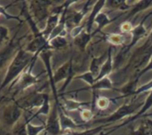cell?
<instances>
[{"label":"cell","mask_w":152,"mask_h":135,"mask_svg":"<svg viewBox=\"0 0 152 135\" xmlns=\"http://www.w3.org/2000/svg\"><path fill=\"white\" fill-rule=\"evenodd\" d=\"M149 71H152V56L150 57L149 61L147 63L146 66H144L141 70H140V71L137 73V74H136L135 77H134V80H136L137 82H139L140 78L143 74H147V73L149 72Z\"/></svg>","instance_id":"obj_31"},{"label":"cell","mask_w":152,"mask_h":135,"mask_svg":"<svg viewBox=\"0 0 152 135\" xmlns=\"http://www.w3.org/2000/svg\"><path fill=\"white\" fill-rule=\"evenodd\" d=\"M9 39V30L4 25H0V45L5 42H8Z\"/></svg>","instance_id":"obj_32"},{"label":"cell","mask_w":152,"mask_h":135,"mask_svg":"<svg viewBox=\"0 0 152 135\" xmlns=\"http://www.w3.org/2000/svg\"><path fill=\"white\" fill-rule=\"evenodd\" d=\"M133 28L134 27L132 26V23L130 21L126 20L123 23H121V25H120V31H121L122 34L124 35V34H127V33H131L132 31L133 30Z\"/></svg>","instance_id":"obj_36"},{"label":"cell","mask_w":152,"mask_h":135,"mask_svg":"<svg viewBox=\"0 0 152 135\" xmlns=\"http://www.w3.org/2000/svg\"><path fill=\"white\" fill-rule=\"evenodd\" d=\"M81 114V118L84 121V122H90L91 120H93V116H94V113L91 109H87V108H83L80 110Z\"/></svg>","instance_id":"obj_33"},{"label":"cell","mask_w":152,"mask_h":135,"mask_svg":"<svg viewBox=\"0 0 152 135\" xmlns=\"http://www.w3.org/2000/svg\"><path fill=\"white\" fill-rule=\"evenodd\" d=\"M91 90L92 91H97V90H115L113 82H111L109 77H106L103 78L99 81L95 82V83L91 86H89L87 88H83L80 90Z\"/></svg>","instance_id":"obj_19"},{"label":"cell","mask_w":152,"mask_h":135,"mask_svg":"<svg viewBox=\"0 0 152 135\" xmlns=\"http://www.w3.org/2000/svg\"><path fill=\"white\" fill-rule=\"evenodd\" d=\"M52 6V2L50 1H30L29 2V11L34 19L35 23L38 24L39 23L43 22L44 20H48L49 14V7Z\"/></svg>","instance_id":"obj_7"},{"label":"cell","mask_w":152,"mask_h":135,"mask_svg":"<svg viewBox=\"0 0 152 135\" xmlns=\"http://www.w3.org/2000/svg\"><path fill=\"white\" fill-rule=\"evenodd\" d=\"M73 76H74V74H73V67H72V58L71 57L67 62L64 63L61 66H59L56 69V71L54 73L55 84L62 81H65L62 88L59 90L58 93L64 91V90L69 85L70 82L72 80V78H74Z\"/></svg>","instance_id":"obj_5"},{"label":"cell","mask_w":152,"mask_h":135,"mask_svg":"<svg viewBox=\"0 0 152 135\" xmlns=\"http://www.w3.org/2000/svg\"><path fill=\"white\" fill-rule=\"evenodd\" d=\"M92 37H93L92 33H89L84 30L79 36L73 39V44L81 51H85Z\"/></svg>","instance_id":"obj_18"},{"label":"cell","mask_w":152,"mask_h":135,"mask_svg":"<svg viewBox=\"0 0 152 135\" xmlns=\"http://www.w3.org/2000/svg\"><path fill=\"white\" fill-rule=\"evenodd\" d=\"M48 96V94H47L45 92L34 91V92L28 94L22 99L17 100V103L23 108V110L31 111L33 108L39 109L43 105V103Z\"/></svg>","instance_id":"obj_8"},{"label":"cell","mask_w":152,"mask_h":135,"mask_svg":"<svg viewBox=\"0 0 152 135\" xmlns=\"http://www.w3.org/2000/svg\"><path fill=\"white\" fill-rule=\"evenodd\" d=\"M22 115L23 108L19 106L17 101L7 105L4 107L1 115V121L3 125L11 130L19 122Z\"/></svg>","instance_id":"obj_4"},{"label":"cell","mask_w":152,"mask_h":135,"mask_svg":"<svg viewBox=\"0 0 152 135\" xmlns=\"http://www.w3.org/2000/svg\"><path fill=\"white\" fill-rule=\"evenodd\" d=\"M50 111H51V106H50V100H49V96H48L43 103V105L37 110V112L30 118L28 119L27 121H31V119L35 118V117H38L39 115H48L50 114Z\"/></svg>","instance_id":"obj_25"},{"label":"cell","mask_w":152,"mask_h":135,"mask_svg":"<svg viewBox=\"0 0 152 135\" xmlns=\"http://www.w3.org/2000/svg\"><path fill=\"white\" fill-rule=\"evenodd\" d=\"M46 129L45 132L49 135H60L62 134L63 131L61 128L59 115H58V109L56 103H54L50 114L48 116V120L45 123Z\"/></svg>","instance_id":"obj_9"},{"label":"cell","mask_w":152,"mask_h":135,"mask_svg":"<svg viewBox=\"0 0 152 135\" xmlns=\"http://www.w3.org/2000/svg\"><path fill=\"white\" fill-rule=\"evenodd\" d=\"M74 79H79V80H82L84 82H86L89 86H91L95 83L96 82V77L90 72H85V73H83L79 75H77L76 77H74Z\"/></svg>","instance_id":"obj_30"},{"label":"cell","mask_w":152,"mask_h":135,"mask_svg":"<svg viewBox=\"0 0 152 135\" xmlns=\"http://www.w3.org/2000/svg\"><path fill=\"white\" fill-rule=\"evenodd\" d=\"M107 57V52H105L104 54H102L99 56H95L91 59V63H90V68L89 71L97 78L98 75L99 74L100 69L103 65V63H105L106 59Z\"/></svg>","instance_id":"obj_17"},{"label":"cell","mask_w":152,"mask_h":135,"mask_svg":"<svg viewBox=\"0 0 152 135\" xmlns=\"http://www.w3.org/2000/svg\"><path fill=\"white\" fill-rule=\"evenodd\" d=\"M151 5H152V1H148V0H146V1H139V2H137V4L135 6H133V7L131 9V11L127 15V18L132 17L136 14L140 13V11L148 9V7H151Z\"/></svg>","instance_id":"obj_24"},{"label":"cell","mask_w":152,"mask_h":135,"mask_svg":"<svg viewBox=\"0 0 152 135\" xmlns=\"http://www.w3.org/2000/svg\"><path fill=\"white\" fill-rule=\"evenodd\" d=\"M105 40L114 46H121L125 41V36L122 33H108L105 35Z\"/></svg>","instance_id":"obj_23"},{"label":"cell","mask_w":152,"mask_h":135,"mask_svg":"<svg viewBox=\"0 0 152 135\" xmlns=\"http://www.w3.org/2000/svg\"><path fill=\"white\" fill-rule=\"evenodd\" d=\"M39 56L34 55L33 60L31 61V63H30V65L27 67V68L23 71V73L18 77V79L13 83L14 85L12 87H10V89L13 90V96H16L19 93L25 91L26 90H28L30 87L37 84L39 82V77L34 75L32 74V69L35 65L36 60Z\"/></svg>","instance_id":"obj_2"},{"label":"cell","mask_w":152,"mask_h":135,"mask_svg":"<svg viewBox=\"0 0 152 135\" xmlns=\"http://www.w3.org/2000/svg\"><path fill=\"white\" fill-rule=\"evenodd\" d=\"M68 44V41L65 37L58 36L56 38L52 39L51 40H48V47L51 50H60L64 48Z\"/></svg>","instance_id":"obj_22"},{"label":"cell","mask_w":152,"mask_h":135,"mask_svg":"<svg viewBox=\"0 0 152 135\" xmlns=\"http://www.w3.org/2000/svg\"><path fill=\"white\" fill-rule=\"evenodd\" d=\"M129 135H152V131L146 121L143 120L141 123L138 126V128L132 131Z\"/></svg>","instance_id":"obj_29"},{"label":"cell","mask_w":152,"mask_h":135,"mask_svg":"<svg viewBox=\"0 0 152 135\" xmlns=\"http://www.w3.org/2000/svg\"><path fill=\"white\" fill-rule=\"evenodd\" d=\"M88 102H81L78 100H75L72 99H65L61 102L62 107L64 111H75V110H81L84 106L89 105Z\"/></svg>","instance_id":"obj_20"},{"label":"cell","mask_w":152,"mask_h":135,"mask_svg":"<svg viewBox=\"0 0 152 135\" xmlns=\"http://www.w3.org/2000/svg\"><path fill=\"white\" fill-rule=\"evenodd\" d=\"M107 1L105 0H102V1H97L95 2V4L92 7V9L90 12V15L87 18L86 21V24H85V31L89 33H92V29H93V25L95 23V19L97 17V15L102 12V9L105 7Z\"/></svg>","instance_id":"obj_13"},{"label":"cell","mask_w":152,"mask_h":135,"mask_svg":"<svg viewBox=\"0 0 152 135\" xmlns=\"http://www.w3.org/2000/svg\"><path fill=\"white\" fill-rule=\"evenodd\" d=\"M17 43L15 42V34L12 39H10L5 47L0 48V71L3 69V67L12 59L13 55L16 54L18 51L17 49Z\"/></svg>","instance_id":"obj_10"},{"label":"cell","mask_w":152,"mask_h":135,"mask_svg":"<svg viewBox=\"0 0 152 135\" xmlns=\"http://www.w3.org/2000/svg\"><path fill=\"white\" fill-rule=\"evenodd\" d=\"M112 51H113V47H108V51H107V57L105 63H103L102 67H101L99 74L96 78V82L99 81V80H101L103 78L108 77L109 74L113 72V69H114V60H113Z\"/></svg>","instance_id":"obj_15"},{"label":"cell","mask_w":152,"mask_h":135,"mask_svg":"<svg viewBox=\"0 0 152 135\" xmlns=\"http://www.w3.org/2000/svg\"><path fill=\"white\" fill-rule=\"evenodd\" d=\"M83 133H84V131H66L63 135H83Z\"/></svg>","instance_id":"obj_38"},{"label":"cell","mask_w":152,"mask_h":135,"mask_svg":"<svg viewBox=\"0 0 152 135\" xmlns=\"http://www.w3.org/2000/svg\"><path fill=\"white\" fill-rule=\"evenodd\" d=\"M0 135H1V129H0Z\"/></svg>","instance_id":"obj_42"},{"label":"cell","mask_w":152,"mask_h":135,"mask_svg":"<svg viewBox=\"0 0 152 135\" xmlns=\"http://www.w3.org/2000/svg\"><path fill=\"white\" fill-rule=\"evenodd\" d=\"M147 115H148V116H151V115H152V114H148V115H146L145 116H147Z\"/></svg>","instance_id":"obj_40"},{"label":"cell","mask_w":152,"mask_h":135,"mask_svg":"<svg viewBox=\"0 0 152 135\" xmlns=\"http://www.w3.org/2000/svg\"><path fill=\"white\" fill-rule=\"evenodd\" d=\"M5 135H28L26 129V121L23 123H17Z\"/></svg>","instance_id":"obj_26"},{"label":"cell","mask_w":152,"mask_h":135,"mask_svg":"<svg viewBox=\"0 0 152 135\" xmlns=\"http://www.w3.org/2000/svg\"><path fill=\"white\" fill-rule=\"evenodd\" d=\"M148 90H150V91L152 90V80L149 81L148 82L145 83L144 85H141L140 87L137 88L136 90L133 92L132 96H136V95L138 96V95H140L141 93H145V92H147Z\"/></svg>","instance_id":"obj_34"},{"label":"cell","mask_w":152,"mask_h":135,"mask_svg":"<svg viewBox=\"0 0 152 135\" xmlns=\"http://www.w3.org/2000/svg\"><path fill=\"white\" fill-rule=\"evenodd\" d=\"M103 135H107V134H103ZM111 135V134H110ZM115 135H123V134H115Z\"/></svg>","instance_id":"obj_41"},{"label":"cell","mask_w":152,"mask_h":135,"mask_svg":"<svg viewBox=\"0 0 152 135\" xmlns=\"http://www.w3.org/2000/svg\"><path fill=\"white\" fill-rule=\"evenodd\" d=\"M113 21H114V19H111V18L108 16V15H107V13H105V12H103V11L100 12V13L97 15V17H96V19H95V23H97L98 28H97V30H96L95 31L92 32V34L95 35L97 32L101 31L107 25L110 24Z\"/></svg>","instance_id":"obj_21"},{"label":"cell","mask_w":152,"mask_h":135,"mask_svg":"<svg viewBox=\"0 0 152 135\" xmlns=\"http://www.w3.org/2000/svg\"><path fill=\"white\" fill-rule=\"evenodd\" d=\"M1 16H2V15H1V14H0V17H1Z\"/></svg>","instance_id":"obj_43"},{"label":"cell","mask_w":152,"mask_h":135,"mask_svg":"<svg viewBox=\"0 0 152 135\" xmlns=\"http://www.w3.org/2000/svg\"><path fill=\"white\" fill-rule=\"evenodd\" d=\"M151 107H152V90L150 91V93H149L148 96L147 97V99H146L145 102L143 103L142 107H140V109L135 115L130 116V117H129L127 120H125L124 123H122L121 124H119V125H117L116 127L113 128L110 131H108V132L106 133V134H107V135H109L111 132H113L114 131L119 129L120 127L125 126L126 124H128V123H132V122H133V121H135V120H137V119H139V118H140V117H142V116H145L147 111H148Z\"/></svg>","instance_id":"obj_11"},{"label":"cell","mask_w":152,"mask_h":135,"mask_svg":"<svg viewBox=\"0 0 152 135\" xmlns=\"http://www.w3.org/2000/svg\"><path fill=\"white\" fill-rule=\"evenodd\" d=\"M85 30V27L83 26H76V27H72V31H71V37L72 38H76L77 36H79L83 31Z\"/></svg>","instance_id":"obj_37"},{"label":"cell","mask_w":152,"mask_h":135,"mask_svg":"<svg viewBox=\"0 0 152 135\" xmlns=\"http://www.w3.org/2000/svg\"><path fill=\"white\" fill-rule=\"evenodd\" d=\"M34 58V55L27 52L24 48H19L14 55L7 68L6 76L0 84V92L9 84H13L18 77L23 73Z\"/></svg>","instance_id":"obj_1"},{"label":"cell","mask_w":152,"mask_h":135,"mask_svg":"<svg viewBox=\"0 0 152 135\" xmlns=\"http://www.w3.org/2000/svg\"><path fill=\"white\" fill-rule=\"evenodd\" d=\"M143 103H138V104H124L123 106H121L120 107H118L115 112H113L110 115L107 116V117H103L98 120H93L91 121L92 124H100V125H107L109 123L117 122L119 120L124 119L127 116L132 115L136 109L139 107H142Z\"/></svg>","instance_id":"obj_3"},{"label":"cell","mask_w":152,"mask_h":135,"mask_svg":"<svg viewBox=\"0 0 152 135\" xmlns=\"http://www.w3.org/2000/svg\"><path fill=\"white\" fill-rule=\"evenodd\" d=\"M26 129L28 135H39L43 131H45V124L35 125L32 124L30 121H26Z\"/></svg>","instance_id":"obj_28"},{"label":"cell","mask_w":152,"mask_h":135,"mask_svg":"<svg viewBox=\"0 0 152 135\" xmlns=\"http://www.w3.org/2000/svg\"><path fill=\"white\" fill-rule=\"evenodd\" d=\"M148 15H147L137 26H135L133 28V30L131 32V35H132V39H131V42L124 47L125 49L124 50V53H126L128 52L132 47H134L142 38H144V36L147 34V29L146 27L144 26V22H145V19L148 18Z\"/></svg>","instance_id":"obj_12"},{"label":"cell","mask_w":152,"mask_h":135,"mask_svg":"<svg viewBox=\"0 0 152 135\" xmlns=\"http://www.w3.org/2000/svg\"><path fill=\"white\" fill-rule=\"evenodd\" d=\"M40 59L42 60L44 65H45V69L48 77V81H49V85L51 88V91L53 93L54 96V99H55V103L56 104L57 107H61V101L59 100L58 97H59V93L58 90H56V84L54 82V73L52 71V65H51V58H52V50L48 48L43 50L39 55Z\"/></svg>","instance_id":"obj_6"},{"label":"cell","mask_w":152,"mask_h":135,"mask_svg":"<svg viewBox=\"0 0 152 135\" xmlns=\"http://www.w3.org/2000/svg\"><path fill=\"white\" fill-rule=\"evenodd\" d=\"M60 16H61V15H56V14H50V15L48 16V18L46 22V25H45L44 29L41 31L42 35L47 39H48L49 36L51 35L53 31L58 25L59 21H60Z\"/></svg>","instance_id":"obj_16"},{"label":"cell","mask_w":152,"mask_h":135,"mask_svg":"<svg viewBox=\"0 0 152 135\" xmlns=\"http://www.w3.org/2000/svg\"><path fill=\"white\" fill-rule=\"evenodd\" d=\"M106 5H107L109 7H112L114 9L118 10H128L131 8V6L128 5V2L125 0H110V1H107Z\"/></svg>","instance_id":"obj_27"},{"label":"cell","mask_w":152,"mask_h":135,"mask_svg":"<svg viewBox=\"0 0 152 135\" xmlns=\"http://www.w3.org/2000/svg\"><path fill=\"white\" fill-rule=\"evenodd\" d=\"M11 5L7 6V7H4L0 5V14H1L7 20H16V21H20V17L19 16H15L13 15H10L9 13H7V9L10 7Z\"/></svg>","instance_id":"obj_35"},{"label":"cell","mask_w":152,"mask_h":135,"mask_svg":"<svg viewBox=\"0 0 152 135\" xmlns=\"http://www.w3.org/2000/svg\"><path fill=\"white\" fill-rule=\"evenodd\" d=\"M145 121H146V123H148V125L149 126V128L151 129V131H152V119H145Z\"/></svg>","instance_id":"obj_39"},{"label":"cell","mask_w":152,"mask_h":135,"mask_svg":"<svg viewBox=\"0 0 152 135\" xmlns=\"http://www.w3.org/2000/svg\"><path fill=\"white\" fill-rule=\"evenodd\" d=\"M58 109V115H59V119H60V123H61V128L63 131H72L74 129L78 127V125L75 123V122L69 117V115L65 113L64 109L61 107H57Z\"/></svg>","instance_id":"obj_14"}]
</instances>
